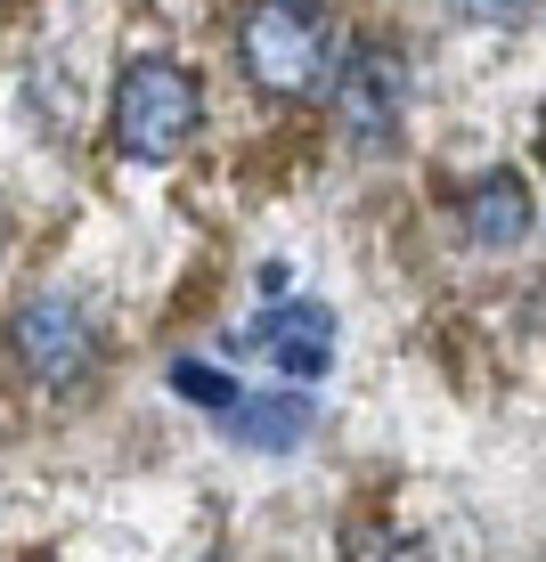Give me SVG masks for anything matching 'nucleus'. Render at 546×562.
<instances>
[{"instance_id": "423d86ee", "label": "nucleus", "mask_w": 546, "mask_h": 562, "mask_svg": "<svg viewBox=\"0 0 546 562\" xmlns=\"http://www.w3.org/2000/svg\"><path fill=\"white\" fill-rule=\"evenodd\" d=\"M465 237L490 245V254H514V245L531 237V188H522L514 171H490V180L465 196Z\"/></svg>"}, {"instance_id": "0eeeda50", "label": "nucleus", "mask_w": 546, "mask_h": 562, "mask_svg": "<svg viewBox=\"0 0 546 562\" xmlns=\"http://www.w3.org/2000/svg\"><path fill=\"white\" fill-rule=\"evenodd\" d=\"M221 424L245 440V449H302L310 440V424H319V408L310 400H294V392H278V400H229L221 408Z\"/></svg>"}, {"instance_id": "6e6552de", "label": "nucleus", "mask_w": 546, "mask_h": 562, "mask_svg": "<svg viewBox=\"0 0 546 562\" xmlns=\"http://www.w3.org/2000/svg\"><path fill=\"white\" fill-rule=\"evenodd\" d=\"M171 392H180V400H204V408H229V400H237V383H229L221 367H204V359H180V367H171Z\"/></svg>"}, {"instance_id": "7ed1b4c3", "label": "nucleus", "mask_w": 546, "mask_h": 562, "mask_svg": "<svg viewBox=\"0 0 546 562\" xmlns=\"http://www.w3.org/2000/svg\"><path fill=\"white\" fill-rule=\"evenodd\" d=\"M326 90H335V123L350 147H392L400 139V106H408V66L392 49H359L343 74H326Z\"/></svg>"}, {"instance_id": "f03ea898", "label": "nucleus", "mask_w": 546, "mask_h": 562, "mask_svg": "<svg viewBox=\"0 0 546 562\" xmlns=\"http://www.w3.org/2000/svg\"><path fill=\"white\" fill-rule=\"evenodd\" d=\"M237 49H245V74L261 90H278V99H319L326 74H335V33H326V16H310V0L253 9Z\"/></svg>"}, {"instance_id": "f257e3e1", "label": "nucleus", "mask_w": 546, "mask_h": 562, "mask_svg": "<svg viewBox=\"0 0 546 562\" xmlns=\"http://www.w3.org/2000/svg\"><path fill=\"white\" fill-rule=\"evenodd\" d=\"M204 123V90L188 66H171V57H140V66L123 74V90H114V147L140 155V164H164V155H180L197 139Z\"/></svg>"}, {"instance_id": "20e7f679", "label": "nucleus", "mask_w": 546, "mask_h": 562, "mask_svg": "<svg viewBox=\"0 0 546 562\" xmlns=\"http://www.w3.org/2000/svg\"><path fill=\"white\" fill-rule=\"evenodd\" d=\"M9 342H16V359H25V375L49 383V392H57V383H74V375L90 367V351H99L82 302H66V294H33L25 310H16Z\"/></svg>"}, {"instance_id": "39448f33", "label": "nucleus", "mask_w": 546, "mask_h": 562, "mask_svg": "<svg viewBox=\"0 0 546 562\" xmlns=\"http://www.w3.org/2000/svg\"><path fill=\"white\" fill-rule=\"evenodd\" d=\"M253 351L269 367H286V375H326V367H335V310L269 302L261 318H253Z\"/></svg>"}, {"instance_id": "1a4fd4ad", "label": "nucleus", "mask_w": 546, "mask_h": 562, "mask_svg": "<svg viewBox=\"0 0 546 562\" xmlns=\"http://www.w3.org/2000/svg\"><path fill=\"white\" fill-rule=\"evenodd\" d=\"M448 9H457L465 25H531L538 0H448Z\"/></svg>"}]
</instances>
